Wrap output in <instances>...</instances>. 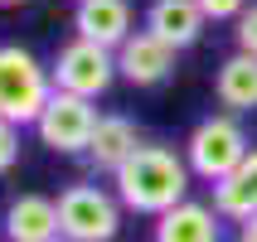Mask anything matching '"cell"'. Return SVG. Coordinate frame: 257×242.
Masks as SVG:
<instances>
[{
	"label": "cell",
	"instance_id": "obj_1",
	"mask_svg": "<svg viewBox=\"0 0 257 242\" xmlns=\"http://www.w3.org/2000/svg\"><path fill=\"white\" fill-rule=\"evenodd\" d=\"M189 184H194V170H189L185 150H170V145H156V141H141L136 155L112 174V189L126 213H146V218H160L165 208L189 199Z\"/></svg>",
	"mask_w": 257,
	"mask_h": 242
},
{
	"label": "cell",
	"instance_id": "obj_2",
	"mask_svg": "<svg viewBox=\"0 0 257 242\" xmlns=\"http://www.w3.org/2000/svg\"><path fill=\"white\" fill-rule=\"evenodd\" d=\"M247 150H252L247 126L233 112H209L204 121H194V131L185 136V160H189V170H194V179H204V184L228 179L247 160Z\"/></svg>",
	"mask_w": 257,
	"mask_h": 242
},
{
	"label": "cell",
	"instance_id": "obj_3",
	"mask_svg": "<svg viewBox=\"0 0 257 242\" xmlns=\"http://www.w3.org/2000/svg\"><path fill=\"white\" fill-rule=\"evenodd\" d=\"M49 97H54L49 63H39L25 44H0V116L15 126H34Z\"/></svg>",
	"mask_w": 257,
	"mask_h": 242
},
{
	"label": "cell",
	"instance_id": "obj_4",
	"mask_svg": "<svg viewBox=\"0 0 257 242\" xmlns=\"http://www.w3.org/2000/svg\"><path fill=\"white\" fill-rule=\"evenodd\" d=\"M121 199L102 184H68L58 194V223L63 242H116L121 232Z\"/></svg>",
	"mask_w": 257,
	"mask_h": 242
},
{
	"label": "cell",
	"instance_id": "obj_5",
	"mask_svg": "<svg viewBox=\"0 0 257 242\" xmlns=\"http://www.w3.org/2000/svg\"><path fill=\"white\" fill-rule=\"evenodd\" d=\"M49 73H54V87L78 92V97H92V102L121 78L116 49H107V44H97V39H83V34H73V39L54 54Z\"/></svg>",
	"mask_w": 257,
	"mask_h": 242
},
{
	"label": "cell",
	"instance_id": "obj_6",
	"mask_svg": "<svg viewBox=\"0 0 257 242\" xmlns=\"http://www.w3.org/2000/svg\"><path fill=\"white\" fill-rule=\"evenodd\" d=\"M97 107H92V97H78V92H63V87H54V97H49V107L39 112V121H34V136H39L44 150H54V155H83L87 141H92V131H97Z\"/></svg>",
	"mask_w": 257,
	"mask_h": 242
},
{
	"label": "cell",
	"instance_id": "obj_7",
	"mask_svg": "<svg viewBox=\"0 0 257 242\" xmlns=\"http://www.w3.org/2000/svg\"><path fill=\"white\" fill-rule=\"evenodd\" d=\"M175 58H180V49L141 25L116 49V68H121V83H131V87H160L175 73Z\"/></svg>",
	"mask_w": 257,
	"mask_h": 242
},
{
	"label": "cell",
	"instance_id": "obj_8",
	"mask_svg": "<svg viewBox=\"0 0 257 242\" xmlns=\"http://www.w3.org/2000/svg\"><path fill=\"white\" fill-rule=\"evenodd\" d=\"M5 242H63V223H58V199L49 194H15L5 203Z\"/></svg>",
	"mask_w": 257,
	"mask_h": 242
},
{
	"label": "cell",
	"instance_id": "obj_9",
	"mask_svg": "<svg viewBox=\"0 0 257 242\" xmlns=\"http://www.w3.org/2000/svg\"><path fill=\"white\" fill-rule=\"evenodd\" d=\"M223 223L228 218L218 213L214 203H199V199H185L165 208L151 228V242H223Z\"/></svg>",
	"mask_w": 257,
	"mask_h": 242
},
{
	"label": "cell",
	"instance_id": "obj_10",
	"mask_svg": "<svg viewBox=\"0 0 257 242\" xmlns=\"http://www.w3.org/2000/svg\"><path fill=\"white\" fill-rule=\"evenodd\" d=\"M136 145H141V126H136L131 116H121V112H107L97 121V131H92L83 160H87L92 174H116L131 155H136Z\"/></svg>",
	"mask_w": 257,
	"mask_h": 242
},
{
	"label": "cell",
	"instance_id": "obj_11",
	"mask_svg": "<svg viewBox=\"0 0 257 242\" xmlns=\"http://www.w3.org/2000/svg\"><path fill=\"white\" fill-rule=\"evenodd\" d=\"M204 25H209V15L199 0H151L146 5V29L160 34L165 44H175L180 54L204 39Z\"/></svg>",
	"mask_w": 257,
	"mask_h": 242
},
{
	"label": "cell",
	"instance_id": "obj_12",
	"mask_svg": "<svg viewBox=\"0 0 257 242\" xmlns=\"http://www.w3.org/2000/svg\"><path fill=\"white\" fill-rule=\"evenodd\" d=\"M214 102L233 116L257 112V54L233 49L223 63L214 68Z\"/></svg>",
	"mask_w": 257,
	"mask_h": 242
},
{
	"label": "cell",
	"instance_id": "obj_13",
	"mask_svg": "<svg viewBox=\"0 0 257 242\" xmlns=\"http://www.w3.org/2000/svg\"><path fill=\"white\" fill-rule=\"evenodd\" d=\"M73 29H78L83 39L121 49V44L136 34V29H131V0H78V5H73Z\"/></svg>",
	"mask_w": 257,
	"mask_h": 242
},
{
	"label": "cell",
	"instance_id": "obj_14",
	"mask_svg": "<svg viewBox=\"0 0 257 242\" xmlns=\"http://www.w3.org/2000/svg\"><path fill=\"white\" fill-rule=\"evenodd\" d=\"M209 189H214V199H209V203H214L228 223L252 218L257 213V145L247 150V160L228 174V179H218V184H209Z\"/></svg>",
	"mask_w": 257,
	"mask_h": 242
},
{
	"label": "cell",
	"instance_id": "obj_15",
	"mask_svg": "<svg viewBox=\"0 0 257 242\" xmlns=\"http://www.w3.org/2000/svg\"><path fill=\"white\" fill-rule=\"evenodd\" d=\"M233 44H238L243 54H257V0L233 20Z\"/></svg>",
	"mask_w": 257,
	"mask_h": 242
},
{
	"label": "cell",
	"instance_id": "obj_16",
	"mask_svg": "<svg viewBox=\"0 0 257 242\" xmlns=\"http://www.w3.org/2000/svg\"><path fill=\"white\" fill-rule=\"evenodd\" d=\"M20 131H25V126H15V121L0 116V174H10L15 160H20Z\"/></svg>",
	"mask_w": 257,
	"mask_h": 242
},
{
	"label": "cell",
	"instance_id": "obj_17",
	"mask_svg": "<svg viewBox=\"0 0 257 242\" xmlns=\"http://www.w3.org/2000/svg\"><path fill=\"white\" fill-rule=\"evenodd\" d=\"M199 5H204V15H209L214 25H223V20H238L252 0H199Z\"/></svg>",
	"mask_w": 257,
	"mask_h": 242
},
{
	"label": "cell",
	"instance_id": "obj_18",
	"mask_svg": "<svg viewBox=\"0 0 257 242\" xmlns=\"http://www.w3.org/2000/svg\"><path fill=\"white\" fill-rule=\"evenodd\" d=\"M238 242H257V213L238 223Z\"/></svg>",
	"mask_w": 257,
	"mask_h": 242
},
{
	"label": "cell",
	"instance_id": "obj_19",
	"mask_svg": "<svg viewBox=\"0 0 257 242\" xmlns=\"http://www.w3.org/2000/svg\"><path fill=\"white\" fill-rule=\"evenodd\" d=\"M15 5H29V0H0V10H15Z\"/></svg>",
	"mask_w": 257,
	"mask_h": 242
}]
</instances>
